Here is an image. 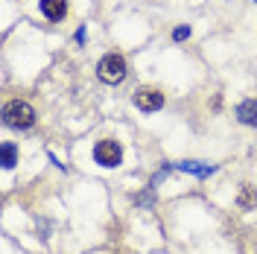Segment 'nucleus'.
Segmentation results:
<instances>
[{
	"mask_svg": "<svg viewBox=\"0 0 257 254\" xmlns=\"http://www.w3.org/2000/svg\"><path fill=\"white\" fill-rule=\"evenodd\" d=\"M3 123L12 129H30L35 123V111H32L30 102H21V99H12L3 105Z\"/></svg>",
	"mask_w": 257,
	"mask_h": 254,
	"instance_id": "f257e3e1",
	"label": "nucleus"
},
{
	"mask_svg": "<svg viewBox=\"0 0 257 254\" xmlns=\"http://www.w3.org/2000/svg\"><path fill=\"white\" fill-rule=\"evenodd\" d=\"M96 73H99V79L102 82L117 85V82H123V76H126V59L117 56V53H108L102 62L96 64Z\"/></svg>",
	"mask_w": 257,
	"mask_h": 254,
	"instance_id": "f03ea898",
	"label": "nucleus"
},
{
	"mask_svg": "<svg viewBox=\"0 0 257 254\" xmlns=\"http://www.w3.org/2000/svg\"><path fill=\"white\" fill-rule=\"evenodd\" d=\"M94 158H96V164H102V167H117L120 158H123V149H120L117 141H99L96 149H94Z\"/></svg>",
	"mask_w": 257,
	"mask_h": 254,
	"instance_id": "7ed1b4c3",
	"label": "nucleus"
},
{
	"mask_svg": "<svg viewBox=\"0 0 257 254\" xmlns=\"http://www.w3.org/2000/svg\"><path fill=\"white\" fill-rule=\"evenodd\" d=\"M135 105L141 111H158L161 105H164V94H161L158 88H141L135 94Z\"/></svg>",
	"mask_w": 257,
	"mask_h": 254,
	"instance_id": "20e7f679",
	"label": "nucleus"
},
{
	"mask_svg": "<svg viewBox=\"0 0 257 254\" xmlns=\"http://www.w3.org/2000/svg\"><path fill=\"white\" fill-rule=\"evenodd\" d=\"M237 117H240V123H245V126H254L257 123V102L254 99L240 102V105H237Z\"/></svg>",
	"mask_w": 257,
	"mask_h": 254,
	"instance_id": "39448f33",
	"label": "nucleus"
},
{
	"mask_svg": "<svg viewBox=\"0 0 257 254\" xmlns=\"http://www.w3.org/2000/svg\"><path fill=\"white\" fill-rule=\"evenodd\" d=\"M41 12H44L50 21H59V18L67 12V0H41Z\"/></svg>",
	"mask_w": 257,
	"mask_h": 254,
	"instance_id": "423d86ee",
	"label": "nucleus"
},
{
	"mask_svg": "<svg viewBox=\"0 0 257 254\" xmlns=\"http://www.w3.org/2000/svg\"><path fill=\"white\" fill-rule=\"evenodd\" d=\"M237 205L240 207H254L257 205V190L251 187V184H242L240 196H237Z\"/></svg>",
	"mask_w": 257,
	"mask_h": 254,
	"instance_id": "0eeeda50",
	"label": "nucleus"
},
{
	"mask_svg": "<svg viewBox=\"0 0 257 254\" xmlns=\"http://www.w3.org/2000/svg\"><path fill=\"white\" fill-rule=\"evenodd\" d=\"M0 164H3V170H12L15 167V146L12 143H3L0 146Z\"/></svg>",
	"mask_w": 257,
	"mask_h": 254,
	"instance_id": "6e6552de",
	"label": "nucleus"
},
{
	"mask_svg": "<svg viewBox=\"0 0 257 254\" xmlns=\"http://www.w3.org/2000/svg\"><path fill=\"white\" fill-rule=\"evenodd\" d=\"M187 35H190V30H187V27H178V30L173 32V38H176V41H184Z\"/></svg>",
	"mask_w": 257,
	"mask_h": 254,
	"instance_id": "1a4fd4ad",
	"label": "nucleus"
}]
</instances>
